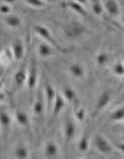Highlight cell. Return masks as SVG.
Returning a JSON list of instances; mask_svg holds the SVG:
<instances>
[{"mask_svg":"<svg viewBox=\"0 0 124 159\" xmlns=\"http://www.w3.org/2000/svg\"><path fill=\"white\" fill-rule=\"evenodd\" d=\"M38 81H39V68H38L36 57H30L29 65H28V75H26V88L29 91L30 101H33V94H35V88L38 87Z\"/></svg>","mask_w":124,"mask_h":159,"instance_id":"cell-1","label":"cell"},{"mask_svg":"<svg viewBox=\"0 0 124 159\" xmlns=\"http://www.w3.org/2000/svg\"><path fill=\"white\" fill-rule=\"evenodd\" d=\"M92 146L98 153L104 156H111L114 153V148L103 133H95L92 136Z\"/></svg>","mask_w":124,"mask_h":159,"instance_id":"cell-2","label":"cell"},{"mask_svg":"<svg viewBox=\"0 0 124 159\" xmlns=\"http://www.w3.org/2000/svg\"><path fill=\"white\" fill-rule=\"evenodd\" d=\"M33 32H35L39 38L43 39V42H46V43H49L51 46H54V48H58V49H59V45H58V42H56V39L52 36L51 30L48 29L46 26H43V25H35V26H33Z\"/></svg>","mask_w":124,"mask_h":159,"instance_id":"cell-3","label":"cell"},{"mask_svg":"<svg viewBox=\"0 0 124 159\" xmlns=\"http://www.w3.org/2000/svg\"><path fill=\"white\" fill-rule=\"evenodd\" d=\"M32 113H33V117L36 120H42L43 117V113H45V109H46V104H45V97H43V91H39L38 93L36 98L32 101Z\"/></svg>","mask_w":124,"mask_h":159,"instance_id":"cell-4","label":"cell"},{"mask_svg":"<svg viewBox=\"0 0 124 159\" xmlns=\"http://www.w3.org/2000/svg\"><path fill=\"white\" fill-rule=\"evenodd\" d=\"M87 29H85V26L82 23H79V22H69V23H66L64 26V34L68 36V38H79L82 34H85Z\"/></svg>","mask_w":124,"mask_h":159,"instance_id":"cell-5","label":"cell"},{"mask_svg":"<svg viewBox=\"0 0 124 159\" xmlns=\"http://www.w3.org/2000/svg\"><path fill=\"white\" fill-rule=\"evenodd\" d=\"M12 130V116L9 114L7 110H0V132L3 134V139L6 140Z\"/></svg>","mask_w":124,"mask_h":159,"instance_id":"cell-6","label":"cell"},{"mask_svg":"<svg viewBox=\"0 0 124 159\" xmlns=\"http://www.w3.org/2000/svg\"><path fill=\"white\" fill-rule=\"evenodd\" d=\"M111 100H113V93L110 91V90H104L98 96L97 103H95V111H94L95 116H98L103 110H105V107L111 103Z\"/></svg>","mask_w":124,"mask_h":159,"instance_id":"cell-7","label":"cell"},{"mask_svg":"<svg viewBox=\"0 0 124 159\" xmlns=\"http://www.w3.org/2000/svg\"><path fill=\"white\" fill-rule=\"evenodd\" d=\"M77 134V126H75V121L71 119V116H66L65 121H64V139H65V145L72 140Z\"/></svg>","mask_w":124,"mask_h":159,"instance_id":"cell-8","label":"cell"},{"mask_svg":"<svg viewBox=\"0 0 124 159\" xmlns=\"http://www.w3.org/2000/svg\"><path fill=\"white\" fill-rule=\"evenodd\" d=\"M43 156L45 159H59V146L55 140H46L43 145Z\"/></svg>","mask_w":124,"mask_h":159,"instance_id":"cell-9","label":"cell"},{"mask_svg":"<svg viewBox=\"0 0 124 159\" xmlns=\"http://www.w3.org/2000/svg\"><path fill=\"white\" fill-rule=\"evenodd\" d=\"M64 107H65V98L62 97V94H58V93H56L54 106H52V109H51V123H54V121L56 120L59 113L64 110Z\"/></svg>","mask_w":124,"mask_h":159,"instance_id":"cell-10","label":"cell"},{"mask_svg":"<svg viewBox=\"0 0 124 159\" xmlns=\"http://www.w3.org/2000/svg\"><path fill=\"white\" fill-rule=\"evenodd\" d=\"M10 51H12L15 59L19 61V59L23 58V55H25V42H23V39L22 38L13 39V42L10 43Z\"/></svg>","mask_w":124,"mask_h":159,"instance_id":"cell-11","label":"cell"},{"mask_svg":"<svg viewBox=\"0 0 124 159\" xmlns=\"http://www.w3.org/2000/svg\"><path fill=\"white\" fill-rule=\"evenodd\" d=\"M43 97H45V104L48 107V110L52 109L54 106V101H55V97H56V90L54 88V85L49 83L45 84L43 87Z\"/></svg>","mask_w":124,"mask_h":159,"instance_id":"cell-12","label":"cell"},{"mask_svg":"<svg viewBox=\"0 0 124 159\" xmlns=\"http://www.w3.org/2000/svg\"><path fill=\"white\" fill-rule=\"evenodd\" d=\"M103 9L108 13V16L117 17L120 15V4L117 3V0H101Z\"/></svg>","mask_w":124,"mask_h":159,"instance_id":"cell-13","label":"cell"},{"mask_svg":"<svg viewBox=\"0 0 124 159\" xmlns=\"http://www.w3.org/2000/svg\"><path fill=\"white\" fill-rule=\"evenodd\" d=\"M68 71L75 80H84L85 78V67L81 62H72L68 67Z\"/></svg>","mask_w":124,"mask_h":159,"instance_id":"cell-14","label":"cell"},{"mask_svg":"<svg viewBox=\"0 0 124 159\" xmlns=\"http://www.w3.org/2000/svg\"><path fill=\"white\" fill-rule=\"evenodd\" d=\"M15 120H16V123L20 127H23V129H29L30 127V119H29V114L26 113V111H23L22 109H16V111H15Z\"/></svg>","mask_w":124,"mask_h":159,"instance_id":"cell-15","label":"cell"},{"mask_svg":"<svg viewBox=\"0 0 124 159\" xmlns=\"http://www.w3.org/2000/svg\"><path fill=\"white\" fill-rule=\"evenodd\" d=\"M15 159H29V148L25 142H17L13 151Z\"/></svg>","mask_w":124,"mask_h":159,"instance_id":"cell-16","label":"cell"},{"mask_svg":"<svg viewBox=\"0 0 124 159\" xmlns=\"http://www.w3.org/2000/svg\"><path fill=\"white\" fill-rule=\"evenodd\" d=\"M26 75H28V68H26V64H22L20 68L16 71L15 74V83H16L17 87H22L26 84Z\"/></svg>","mask_w":124,"mask_h":159,"instance_id":"cell-17","label":"cell"},{"mask_svg":"<svg viewBox=\"0 0 124 159\" xmlns=\"http://www.w3.org/2000/svg\"><path fill=\"white\" fill-rule=\"evenodd\" d=\"M38 55L41 58H49V57L54 55V46H51L46 42H41L38 45Z\"/></svg>","mask_w":124,"mask_h":159,"instance_id":"cell-18","label":"cell"},{"mask_svg":"<svg viewBox=\"0 0 124 159\" xmlns=\"http://www.w3.org/2000/svg\"><path fill=\"white\" fill-rule=\"evenodd\" d=\"M66 6L71 9V10H74L77 15H79V16H82L84 19H88L90 17V15H88V12L85 10V6H82V4L77 3V2H74V0H71V2H68L66 3Z\"/></svg>","mask_w":124,"mask_h":159,"instance_id":"cell-19","label":"cell"},{"mask_svg":"<svg viewBox=\"0 0 124 159\" xmlns=\"http://www.w3.org/2000/svg\"><path fill=\"white\" fill-rule=\"evenodd\" d=\"M3 22H4V25L9 26V28H12V29H17V28H20V25H22L20 17L16 16V15H13V13L4 16Z\"/></svg>","mask_w":124,"mask_h":159,"instance_id":"cell-20","label":"cell"},{"mask_svg":"<svg viewBox=\"0 0 124 159\" xmlns=\"http://www.w3.org/2000/svg\"><path fill=\"white\" fill-rule=\"evenodd\" d=\"M90 143H91V140H90L88 129H85L84 130V133L81 134L79 140H78V151L79 152H87L88 149H90Z\"/></svg>","mask_w":124,"mask_h":159,"instance_id":"cell-21","label":"cell"},{"mask_svg":"<svg viewBox=\"0 0 124 159\" xmlns=\"http://www.w3.org/2000/svg\"><path fill=\"white\" fill-rule=\"evenodd\" d=\"M62 97L68 103H77V94H75L74 88L69 87V85H65V87L62 88Z\"/></svg>","mask_w":124,"mask_h":159,"instance_id":"cell-22","label":"cell"},{"mask_svg":"<svg viewBox=\"0 0 124 159\" xmlns=\"http://www.w3.org/2000/svg\"><path fill=\"white\" fill-rule=\"evenodd\" d=\"M13 54L12 51H10V46L9 48H4L2 51V54H0V64H3V65H9V64L13 61Z\"/></svg>","mask_w":124,"mask_h":159,"instance_id":"cell-23","label":"cell"},{"mask_svg":"<svg viewBox=\"0 0 124 159\" xmlns=\"http://www.w3.org/2000/svg\"><path fill=\"white\" fill-rule=\"evenodd\" d=\"M95 62L98 67H105L108 64V54L107 52H98L95 57Z\"/></svg>","mask_w":124,"mask_h":159,"instance_id":"cell-24","label":"cell"},{"mask_svg":"<svg viewBox=\"0 0 124 159\" xmlns=\"http://www.w3.org/2000/svg\"><path fill=\"white\" fill-rule=\"evenodd\" d=\"M113 74L124 78V62L123 61H117V62L113 65Z\"/></svg>","mask_w":124,"mask_h":159,"instance_id":"cell-25","label":"cell"},{"mask_svg":"<svg viewBox=\"0 0 124 159\" xmlns=\"http://www.w3.org/2000/svg\"><path fill=\"white\" fill-rule=\"evenodd\" d=\"M110 120L111 121H121L124 120V106L123 107H118L117 110L113 111V114L110 116Z\"/></svg>","mask_w":124,"mask_h":159,"instance_id":"cell-26","label":"cell"},{"mask_svg":"<svg viewBox=\"0 0 124 159\" xmlns=\"http://www.w3.org/2000/svg\"><path fill=\"white\" fill-rule=\"evenodd\" d=\"M91 9H92V12H94L97 16H101L103 12H104L101 0H91Z\"/></svg>","mask_w":124,"mask_h":159,"instance_id":"cell-27","label":"cell"},{"mask_svg":"<svg viewBox=\"0 0 124 159\" xmlns=\"http://www.w3.org/2000/svg\"><path fill=\"white\" fill-rule=\"evenodd\" d=\"M85 114H87V111H85V109L84 107H77L74 111V116H75V120L79 121V123H82L84 120H85Z\"/></svg>","mask_w":124,"mask_h":159,"instance_id":"cell-28","label":"cell"},{"mask_svg":"<svg viewBox=\"0 0 124 159\" xmlns=\"http://www.w3.org/2000/svg\"><path fill=\"white\" fill-rule=\"evenodd\" d=\"M26 3L29 4L30 7H35V9H42V7H45V2L43 0H25Z\"/></svg>","mask_w":124,"mask_h":159,"instance_id":"cell-29","label":"cell"},{"mask_svg":"<svg viewBox=\"0 0 124 159\" xmlns=\"http://www.w3.org/2000/svg\"><path fill=\"white\" fill-rule=\"evenodd\" d=\"M12 13V7H10V4L7 3H2L0 4V15H4V16H7Z\"/></svg>","mask_w":124,"mask_h":159,"instance_id":"cell-30","label":"cell"},{"mask_svg":"<svg viewBox=\"0 0 124 159\" xmlns=\"http://www.w3.org/2000/svg\"><path fill=\"white\" fill-rule=\"evenodd\" d=\"M117 149H118V152L124 153V142H118V143H117Z\"/></svg>","mask_w":124,"mask_h":159,"instance_id":"cell-31","label":"cell"},{"mask_svg":"<svg viewBox=\"0 0 124 159\" xmlns=\"http://www.w3.org/2000/svg\"><path fill=\"white\" fill-rule=\"evenodd\" d=\"M74 2H77V3L82 4V6H87L88 4V0H74Z\"/></svg>","mask_w":124,"mask_h":159,"instance_id":"cell-32","label":"cell"},{"mask_svg":"<svg viewBox=\"0 0 124 159\" xmlns=\"http://www.w3.org/2000/svg\"><path fill=\"white\" fill-rule=\"evenodd\" d=\"M16 0H3V3H7V4H13Z\"/></svg>","mask_w":124,"mask_h":159,"instance_id":"cell-33","label":"cell"},{"mask_svg":"<svg viewBox=\"0 0 124 159\" xmlns=\"http://www.w3.org/2000/svg\"><path fill=\"white\" fill-rule=\"evenodd\" d=\"M3 100H4V93L2 91V90H0V103H2Z\"/></svg>","mask_w":124,"mask_h":159,"instance_id":"cell-34","label":"cell"},{"mask_svg":"<svg viewBox=\"0 0 124 159\" xmlns=\"http://www.w3.org/2000/svg\"><path fill=\"white\" fill-rule=\"evenodd\" d=\"M43 2H45V3H46V2H48V3H55L56 0H43Z\"/></svg>","mask_w":124,"mask_h":159,"instance_id":"cell-35","label":"cell"},{"mask_svg":"<svg viewBox=\"0 0 124 159\" xmlns=\"http://www.w3.org/2000/svg\"><path fill=\"white\" fill-rule=\"evenodd\" d=\"M2 85H3V83H2V81H0V90H2Z\"/></svg>","mask_w":124,"mask_h":159,"instance_id":"cell-36","label":"cell"},{"mask_svg":"<svg viewBox=\"0 0 124 159\" xmlns=\"http://www.w3.org/2000/svg\"><path fill=\"white\" fill-rule=\"evenodd\" d=\"M121 23H123V26H124V17H123V19H121Z\"/></svg>","mask_w":124,"mask_h":159,"instance_id":"cell-37","label":"cell"},{"mask_svg":"<svg viewBox=\"0 0 124 159\" xmlns=\"http://www.w3.org/2000/svg\"><path fill=\"white\" fill-rule=\"evenodd\" d=\"M2 51H3V48H2V46H0V54H2Z\"/></svg>","mask_w":124,"mask_h":159,"instance_id":"cell-38","label":"cell"},{"mask_svg":"<svg viewBox=\"0 0 124 159\" xmlns=\"http://www.w3.org/2000/svg\"><path fill=\"white\" fill-rule=\"evenodd\" d=\"M123 134H124V126H123Z\"/></svg>","mask_w":124,"mask_h":159,"instance_id":"cell-39","label":"cell"},{"mask_svg":"<svg viewBox=\"0 0 124 159\" xmlns=\"http://www.w3.org/2000/svg\"><path fill=\"white\" fill-rule=\"evenodd\" d=\"M79 159H87V158H79Z\"/></svg>","mask_w":124,"mask_h":159,"instance_id":"cell-40","label":"cell"},{"mask_svg":"<svg viewBox=\"0 0 124 159\" xmlns=\"http://www.w3.org/2000/svg\"><path fill=\"white\" fill-rule=\"evenodd\" d=\"M123 62H124V61H123Z\"/></svg>","mask_w":124,"mask_h":159,"instance_id":"cell-41","label":"cell"}]
</instances>
